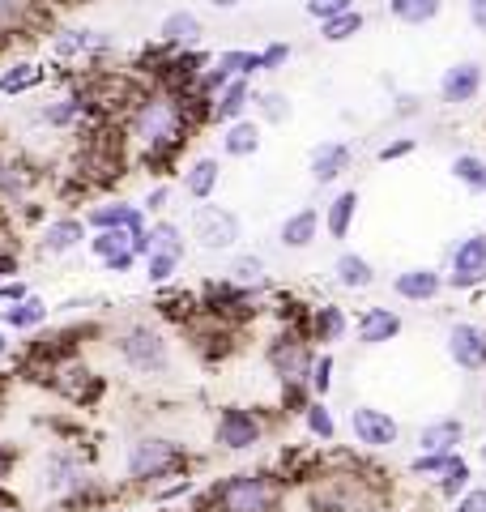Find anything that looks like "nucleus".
<instances>
[{"label": "nucleus", "mask_w": 486, "mask_h": 512, "mask_svg": "<svg viewBox=\"0 0 486 512\" xmlns=\"http://www.w3.org/2000/svg\"><path fill=\"white\" fill-rule=\"evenodd\" d=\"M214 64L218 69H226V77H252L261 73V52H252V47H231V52H222V56H214Z\"/></svg>", "instance_id": "38"}, {"label": "nucleus", "mask_w": 486, "mask_h": 512, "mask_svg": "<svg viewBox=\"0 0 486 512\" xmlns=\"http://www.w3.org/2000/svg\"><path fill=\"white\" fill-rule=\"evenodd\" d=\"M9 350H13V342H9V329L0 325V359H9Z\"/></svg>", "instance_id": "56"}, {"label": "nucleus", "mask_w": 486, "mask_h": 512, "mask_svg": "<svg viewBox=\"0 0 486 512\" xmlns=\"http://www.w3.org/2000/svg\"><path fill=\"white\" fill-rule=\"evenodd\" d=\"M47 320H52V303H47L43 295H30L22 303H13V308H5L0 325H5L9 333H39Z\"/></svg>", "instance_id": "30"}, {"label": "nucleus", "mask_w": 486, "mask_h": 512, "mask_svg": "<svg viewBox=\"0 0 486 512\" xmlns=\"http://www.w3.org/2000/svg\"><path fill=\"white\" fill-rule=\"evenodd\" d=\"M350 9H354V0H303V13H307V18H312L316 26L342 18V13H350Z\"/></svg>", "instance_id": "43"}, {"label": "nucleus", "mask_w": 486, "mask_h": 512, "mask_svg": "<svg viewBox=\"0 0 486 512\" xmlns=\"http://www.w3.org/2000/svg\"><path fill=\"white\" fill-rule=\"evenodd\" d=\"M299 423H303V431H307V436H312L316 444H333V440H337V414H333V406L324 402V397H316V402L303 410Z\"/></svg>", "instance_id": "37"}, {"label": "nucleus", "mask_w": 486, "mask_h": 512, "mask_svg": "<svg viewBox=\"0 0 486 512\" xmlns=\"http://www.w3.org/2000/svg\"><path fill=\"white\" fill-rule=\"evenodd\" d=\"M5 402H9V389H5V380H0V414H5Z\"/></svg>", "instance_id": "57"}, {"label": "nucleus", "mask_w": 486, "mask_h": 512, "mask_svg": "<svg viewBox=\"0 0 486 512\" xmlns=\"http://www.w3.org/2000/svg\"><path fill=\"white\" fill-rule=\"evenodd\" d=\"M192 239H197V248L205 252H231L239 239H243V222L231 205H218V201H201L192 205Z\"/></svg>", "instance_id": "7"}, {"label": "nucleus", "mask_w": 486, "mask_h": 512, "mask_svg": "<svg viewBox=\"0 0 486 512\" xmlns=\"http://www.w3.org/2000/svg\"><path fill=\"white\" fill-rule=\"evenodd\" d=\"M469 487H474V461H469L465 453H457V457H452V466H448L440 478H435V487H431V491H435V500L452 508Z\"/></svg>", "instance_id": "32"}, {"label": "nucleus", "mask_w": 486, "mask_h": 512, "mask_svg": "<svg viewBox=\"0 0 486 512\" xmlns=\"http://www.w3.org/2000/svg\"><path fill=\"white\" fill-rule=\"evenodd\" d=\"M167 512H171V508H167Z\"/></svg>", "instance_id": "61"}, {"label": "nucleus", "mask_w": 486, "mask_h": 512, "mask_svg": "<svg viewBox=\"0 0 486 512\" xmlns=\"http://www.w3.org/2000/svg\"><path fill=\"white\" fill-rule=\"evenodd\" d=\"M22 269V256L13 248H0V278H13Z\"/></svg>", "instance_id": "53"}, {"label": "nucleus", "mask_w": 486, "mask_h": 512, "mask_svg": "<svg viewBox=\"0 0 486 512\" xmlns=\"http://www.w3.org/2000/svg\"><path fill=\"white\" fill-rule=\"evenodd\" d=\"M444 350L457 372L482 376L486 372V325L482 320H452L444 333Z\"/></svg>", "instance_id": "13"}, {"label": "nucleus", "mask_w": 486, "mask_h": 512, "mask_svg": "<svg viewBox=\"0 0 486 512\" xmlns=\"http://www.w3.org/2000/svg\"><path fill=\"white\" fill-rule=\"evenodd\" d=\"M448 175L457 180L465 192H474V197H486V158L482 154H474V150H465V154H457L448 163Z\"/></svg>", "instance_id": "36"}, {"label": "nucleus", "mask_w": 486, "mask_h": 512, "mask_svg": "<svg viewBox=\"0 0 486 512\" xmlns=\"http://www.w3.org/2000/svg\"><path fill=\"white\" fill-rule=\"evenodd\" d=\"M218 184H222V163L214 154H201V158H192L188 163V171H184V192L192 201H214V192H218Z\"/></svg>", "instance_id": "28"}, {"label": "nucleus", "mask_w": 486, "mask_h": 512, "mask_svg": "<svg viewBox=\"0 0 486 512\" xmlns=\"http://www.w3.org/2000/svg\"><path fill=\"white\" fill-rule=\"evenodd\" d=\"M171 197H175L171 180H167V184H154V188H150V197L141 201V205H145V214H158V210H167V205H171Z\"/></svg>", "instance_id": "50"}, {"label": "nucleus", "mask_w": 486, "mask_h": 512, "mask_svg": "<svg viewBox=\"0 0 486 512\" xmlns=\"http://www.w3.org/2000/svg\"><path fill=\"white\" fill-rule=\"evenodd\" d=\"M486 86V69L478 60H457L440 73V103L444 107H469Z\"/></svg>", "instance_id": "15"}, {"label": "nucleus", "mask_w": 486, "mask_h": 512, "mask_svg": "<svg viewBox=\"0 0 486 512\" xmlns=\"http://www.w3.org/2000/svg\"><path fill=\"white\" fill-rule=\"evenodd\" d=\"M354 320L346 316L342 303H312V312H307V338H312L316 350H333L337 342L350 333Z\"/></svg>", "instance_id": "21"}, {"label": "nucleus", "mask_w": 486, "mask_h": 512, "mask_svg": "<svg viewBox=\"0 0 486 512\" xmlns=\"http://www.w3.org/2000/svg\"><path fill=\"white\" fill-rule=\"evenodd\" d=\"M86 244H90V222L77 218V214H60L39 231V252L43 256H73Z\"/></svg>", "instance_id": "19"}, {"label": "nucleus", "mask_w": 486, "mask_h": 512, "mask_svg": "<svg viewBox=\"0 0 486 512\" xmlns=\"http://www.w3.org/2000/svg\"><path fill=\"white\" fill-rule=\"evenodd\" d=\"M197 124H214V99L180 94V90H167V86H150V90L137 94L133 107H128L124 137H128V146H133L137 163L167 171L175 158L184 154Z\"/></svg>", "instance_id": "1"}, {"label": "nucleus", "mask_w": 486, "mask_h": 512, "mask_svg": "<svg viewBox=\"0 0 486 512\" xmlns=\"http://www.w3.org/2000/svg\"><path fill=\"white\" fill-rule=\"evenodd\" d=\"M269 431H273V423L261 410L222 406L218 419H214V444L222 448V453H252V448H261L269 440Z\"/></svg>", "instance_id": "6"}, {"label": "nucleus", "mask_w": 486, "mask_h": 512, "mask_svg": "<svg viewBox=\"0 0 486 512\" xmlns=\"http://www.w3.org/2000/svg\"><path fill=\"white\" fill-rule=\"evenodd\" d=\"M448 291V274L435 265H410L393 278V295L401 303H435Z\"/></svg>", "instance_id": "16"}, {"label": "nucleus", "mask_w": 486, "mask_h": 512, "mask_svg": "<svg viewBox=\"0 0 486 512\" xmlns=\"http://www.w3.org/2000/svg\"><path fill=\"white\" fill-rule=\"evenodd\" d=\"M418 150V137H393V141H384V146L376 150L380 163H401V158H410Z\"/></svg>", "instance_id": "46"}, {"label": "nucleus", "mask_w": 486, "mask_h": 512, "mask_svg": "<svg viewBox=\"0 0 486 512\" xmlns=\"http://www.w3.org/2000/svg\"><path fill=\"white\" fill-rule=\"evenodd\" d=\"M452 457L457 453H414L410 466H405V474L418 478V483H427V487H435V478L452 466Z\"/></svg>", "instance_id": "39"}, {"label": "nucleus", "mask_w": 486, "mask_h": 512, "mask_svg": "<svg viewBox=\"0 0 486 512\" xmlns=\"http://www.w3.org/2000/svg\"><path fill=\"white\" fill-rule=\"evenodd\" d=\"M39 0H0V30H18L22 22H30Z\"/></svg>", "instance_id": "44"}, {"label": "nucleus", "mask_w": 486, "mask_h": 512, "mask_svg": "<svg viewBox=\"0 0 486 512\" xmlns=\"http://www.w3.org/2000/svg\"><path fill=\"white\" fill-rule=\"evenodd\" d=\"M107 346H111V355L137 376H162L171 367V342L154 320H124L107 338Z\"/></svg>", "instance_id": "4"}, {"label": "nucleus", "mask_w": 486, "mask_h": 512, "mask_svg": "<svg viewBox=\"0 0 486 512\" xmlns=\"http://www.w3.org/2000/svg\"><path fill=\"white\" fill-rule=\"evenodd\" d=\"M401 329H405L401 312L397 308H380V303H371V308H363L359 316H354V342L367 346V350L397 342Z\"/></svg>", "instance_id": "17"}, {"label": "nucleus", "mask_w": 486, "mask_h": 512, "mask_svg": "<svg viewBox=\"0 0 486 512\" xmlns=\"http://www.w3.org/2000/svg\"><path fill=\"white\" fill-rule=\"evenodd\" d=\"M188 495H197V478H175V483L154 487L158 504H180V500H188Z\"/></svg>", "instance_id": "45"}, {"label": "nucleus", "mask_w": 486, "mask_h": 512, "mask_svg": "<svg viewBox=\"0 0 486 512\" xmlns=\"http://www.w3.org/2000/svg\"><path fill=\"white\" fill-rule=\"evenodd\" d=\"M350 167H354V146L342 137L316 141L312 154H307V175H312V184H320V188H333Z\"/></svg>", "instance_id": "14"}, {"label": "nucleus", "mask_w": 486, "mask_h": 512, "mask_svg": "<svg viewBox=\"0 0 486 512\" xmlns=\"http://www.w3.org/2000/svg\"><path fill=\"white\" fill-rule=\"evenodd\" d=\"M290 483L278 470H235L192 495V512H286Z\"/></svg>", "instance_id": "2"}, {"label": "nucleus", "mask_w": 486, "mask_h": 512, "mask_svg": "<svg viewBox=\"0 0 486 512\" xmlns=\"http://www.w3.org/2000/svg\"><path fill=\"white\" fill-rule=\"evenodd\" d=\"M333 282L342 286V291H350V295L371 291V286H376V265H371L363 252H337V261H333Z\"/></svg>", "instance_id": "26"}, {"label": "nucleus", "mask_w": 486, "mask_h": 512, "mask_svg": "<svg viewBox=\"0 0 486 512\" xmlns=\"http://www.w3.org/2000/svg\"><path fill=\"white\" fill-rule=\"evenodd\" d=\"M252 107H256V116H261V124H286V120H290V111H295L282 90L256 94V103H252Z\"/></svg>", "instance_id": "41"}, {"label": "nucleus", "mask_w": 486, "mask_h": 512, "mask_svg": "<svg viewBox=\"0 0 486 512\" xmlns=\"http://www.w3.org/2000/svg\"><path fill=\"white\" fill-rule=\"evenodd\" d=\"M0 512H9V508H5V504H0Z\"/></svg>", "instance_id": "60"}, {"label": "nucleus", "mask_w": 486, "mask_h": 512, "mask_svg": "<svg viewBox=\"0 0 486 512\" xmlns=\"http://www.w3.org/2000/svg\"><path fill=\"white\" fill-rule=\"evenodd\" d=\"M192 453L171 436H137L124 448V478L133 487H162L167 478H188Z\"/></svg>", "instance_id": "3"}, {"label": "nucleus", "mask_w": 486, "mask_h": 512, "mask_svg": "<svg viewBox=\"0 0 486 512\" xmlns=\"http://www.w3.org/2000/svg\"><path fill=\"white\" fill-rule=\"evenodd\" d=\"M316 355L320 350L307 338V329H295V325H278V333H273L265 346V363H269V372L278 376V389H295V384L312 380ZM307 389H312V384H307Z\"/></svg>", "instance_id": "5"}, {"label": "nucleus", "mask_w": 486, "mask_h": 512, "mask_svg": "<svg viewBox=\"0 0 486 512\" xmlns=\"http://www.w3.org/2000/svg\"><path fill=\"white\" fill-rule=\"evenodd\" d=\"M154 252L150 261H145V282L150 286H171L175 274H180L184 265V252H188V239L184 231L175 227V222H154Z\"/></svg>", "instance_id": "11"}, {"label": "nucleus", "mask_w": 486, "mask_h": 512, "mask_svg": "<svg viewBox=\"0 0 486 512\" xmlns=\"http://www.w3.org/2000/svg\"><path fill=\"white\" fill-rule=\"evenodd\" d=\"M201 35H205V22L192 9H171L167 18H162V26H158V43H167L171 52H188V47H197Z\"/></svg>", "instance_id": "25"}, {"label": "nucleus", "mask_w": 486, "mask_h": 512, "mask_svg": "<svg viewBox=\"0 0 486 512\" xmlns=\"http://www.w3.org/2000/svg\"><path fill=\"white\" fill-rule=\"evenodd\" d=\"M290 43H269V47H261V73H282L286 64H290Z\"/></svg>", "instance_id": "47"}, {"label": "nucleus", "mask_w": 486, "mask_h": 512, "mask_svg": "<svg viewBox=\"0 0 486 512\" xmlns=\"http://www.w3.org/2000/svg\"><path fill=\"white\" fill-rule=\"evenodd\" d=\"M56 56L60 60H99L107 47H111V39H107V30H90V26H69V30H60L56 35Z\"/></svg>", "instance_id": "24"}, {"label": "nucleus", "mask_w": 486, "mask_h": 512, "mask_svg": "<svg viewBox=\"0 0 486 512\" xmlns=\"http://www.w3.org/2000/svg\"><path fill=\"white\" fill-rule=\"evenodd\" d=\"M363 26H367V18H363L359 9H350V13H342V18L324 22V26H320V39H324V43H350L354 35H363Z\"/></svg>", "instance_id": "40"}, {"label": "nucleus", "mask_w": 486, "mask_h": 512, "mask_svg": "<svg viewBox=\"0 0 486 512\" xmlns=\"http://www.w3.org/2000/svg\"><path fill=\"white\" fill-rule=\"evenodd\" d=\"M444 13V0H388V18L397 26H431Z\"/></svg>", "instance_id": "35"}, {"label": "nucleus", "mask_w": 486, "mask_h": 512, "mask_svg": "<svg viewBox=\"0 0 486 512\" xmlns=\"http://www.w3.org/2000/svg\"><path fill=\"white\" fill-rule=\"evenodd\" d=\"M43 77L47 69L35 60H18V64H9L5 73H0V99H18V94H30L35 86H43Z\"/></svg>", "instance_id": "33"}, {"label": "nucleus", "mask_w": 486, "mask_h": 512, "mask_svg": "<svg viewBox=\"0 0 486 512\" xmlns=\"http://www.w3.org/2000/svg\"><path fill=\"white\" fill-rule=\"evenodd\" d=\"M478 466H482V470H486V440H482V444H478Z\"/></svg>", "instance_id": "58"}, {"label": "nucleus", "mask_w": 486, "mask_h": 512, "mask_svg": "<svg viewBox=\"0 0 486 512\" xmlns=\"http://www.w3.org/2000/svg\"><path fill=\"white\" fill-rule=\"evenodd\" d=\"M226 278L239 286H252V291H269V265L261 252H235L231 265H226Z\"/></svg>", "instance_id": "34"}, {"label": "nucleus", "mask_w": 486, "mask_h": 512, "mask_svg": "<svg viewBox=\"0 0 486 512\" xmlns=\"http://www.w3.org/2000/svg\"><path fill=\"white\" fill-rule=\"evenodd\" d=\"M205 5H209V9H222V13H226V9H239L243 0H205Z\"/></svg>", "instance_id": "55"}, {"label": "nucleus", "mask_w": 486, "mask_h": 512, "mask_svg": "<svg viewBox=\"0 0 486 512\" xmlns=\"http://www.w3.org/2000/svg\"><path fill=\"white\" fill-rule=\"evenodd\" d=\"M448 291H478L486 286V231H469L448 248Z\"/></svg>", "instance_id": "9"}, {"label": "nucleus", "mask_w": 486, "mask_h": 512, "mask_svg": "<svg viewBox=\"0 0 486 512\" xmlns=\"http://www.w3.org/2000/svg\"><path fill=\"white\" fill-rule=\"evenodd\" d=\"M261 141H265V124L252 120V116H243V120L222 128V154L226 158H252L256 150H261Z\"/></svg>", "instance_id": "29"}, {"label": "nucleus", "mask_w": 486, "mask_h": 512, "mask_svg": "<svg viewBox=\"0 0 486 512\" xmlns=\"http://www.w3.org/2000/svg\"><path fill=\"white\" fill-rule=\"evenodd\" d=\"M256 103V90H252V82L248 77H235L231 86H226L218 99H214V124H235V120H243L248 116V107Z\"/></svg>", "instance_id": "31"}, {"label": "nucleus", "mask_w": 486, "mask_h": 512, "mask_svg": "<svg viewBox=\"0 0 486 512\" xmlns=\"http://www.w3.org/2000/svg\"><path fill=\"white\" fill-rule=\"evenodd\" d=\"M469 436V427L461 414H440V419H431L418 427V436H414V448L418 453H461V444Z\"/></svg>", "instance_id": "22"}, {"label": "nucleus", "mask_w": 486, "mask_h": 512, "mask_svg": "<svg viewBox=\"0 0 486 512\" xmlns=\"http://www.w3.org/2000/svg\"><path fill=\"white\" fill-rule=\"evenodd\" d=\"M346 427H350V440L359 444L363 453H388V448L401 440V423L393 414L380 410V406H367V402L350 410Z\"/></svg>", "instance_id": "12"}, {"label": "nucleus", "mask_w": 486, "mask_h": 512, "mask_svg": "<svg viewBox=\"0 0 486 512\" xmlns=\"http://www.w3.org/2000/svg\"><path fill=\"white\" fill-rule=\"evenodd\" d=\"M324 231V210H316V205H299L295 214H286L282 218V227H278V244L286 252H303V248H312L316 239Z\"/></svg>", "instance_id": "23"}, {"label": "nucleus", "mask_w": 486, "mask_h": 512, "mask_svg": "<svg viewBox=\"0 0 486 512\" xmlns=\"http://www.w3.org/2000/svg\"><path fill=\"white\" fill-rule=\"evenodd\" d=\"M35 291H30V282H0V308H13V303H22V299H30Z\"/></svg>", "instance_id": "49"}, {"label": "nucleus", "mask_w": 486, "mask_h": 512, "mask_svg": "<svg viewBox=\"0 0 486 512\" xmlns=\"http://www.w3.org/2000/svg\"><path fill=\"white\" fill-rule=\"evenodd\" d=\"M397 116H418V111H423V107H418V94H397Z\"/></svg>", "instance_id": "54"}, {"label": "nucleus", "mask_w": 486, "mask_h": 512, "mask_svg": "<svg viewBox=\"0 0 486 512\" xmlns=\"http://www.w3.org/2000/svg\"><path fill=\"white\" fill-rule=\"evenodd\" d=\"M43 384H47L52 393H60L69 406H94V402H99V397L107 393L103 376H99V372H90V367L81 363L77 355H73V359H64V363H56L52 372L43 376Z\"/></svg>", "instance_id": "10"}, {"label": "nucleus", "mask_w": 486, "mask_h": 512, "mask_svg": "<svg viewBox=\"0 0 486 512\" xmlns=\"http://www.w3.org/2000/svg\"><path fill=\"white\" fill-rule=\"evenodd\" d=\"M39 483H43V491L52 495V500H60V504H77L81 495L94 487L90 478H86V461H81L73 448H52V453L43 457Z\"/></svg>", "instance_id": "8"}, {"label": "nucleus", "mask_w": 486, "mask_h": 512, "mask_svg": "<svg viewBox=\"0 0 486 512\" xmlns=\"http://www.w3.org/2000/svg\"><path fill=\"white\" fill-rule=\"evenodd\" d=\"M18 461H22V453L13 444H0V491L9 487V478H13V470H18Z\"/></svg>", "instance_id": "51"}, {"label": "nucleus", "mask_w": 486, "mask_h": 512, "mask_svg": "<svg viewBox=\"0 0 486 512\" xmlns=\"http://www.w3.org/2000/svg\"><path fill=\"white\" fill-rule=\"evenodd\" d=\"M465 13H469V26L486 35V0H465Z\"/></svg>", "instance_id": "52"}, {"label": "nucleus", "mask_w": 486, "mask_h": 512, "mask_svg": "<svg viewBox=\"0 0 486 512\" xmlns=\"http://www.w3.org/2000/svg\"><path fill=\"white\" fill-rule=\"evenodd\" d=\"M337 372V359H333V350H320V355H316V367H312V380H307V384H312V397H329L333 393V376Z\"/></svg>", "instance_id": "42"}, {"label": "nucleus", "mask_w": 486, "mask_h": 512, "mask_svg": "<svg viewBox=\"0 0 486 512\" xmlns=\"http://www.w3.org/2000/svg\"><path fill=\"white\" fill-rule=\"evenodd\" d=\"M0 218H5V201H0Z\"/></svg>", "instance_id": "59"}, {"label": "nucleus", "mask_w": 486, "mask_h": 512, "mask_svg": "<svg viewBox=\"0 0 486 512\" xmlns=\"http://www.w3.org/2000/svg\"><path fill=\"white\" fill-rule=\"evenodd\" d=\"M354 218H359V192L354 188L333 192V201L324 205V235L342 244V239H350V231H354Z\"/></svg>", "instance_id": "27"}, {"label": "nucleus", "mask_w": 486, "mask_h": 512, "mask_svg": "<svg viewBox=\"0 0 486 512\" xmlns=\"http://www.w3.org/2000/svg\"><path fill=\"white\" fill-rule=\"evenodd\" d=\"M452 512H486V483H474L457 504H452Z\"/></svg>", "instance_id": "48"}, {"label": "nucleus", "mask_w": 486, "mask_h": 512, "mask_svg": "<svg viewBox=\"0 0 486 512\" xmlns=\"http://www.w3.org/2000/svg\"><path fill=\"white\" fill-rule=\"evenodd\" d=\"M90 231H150V214L145 205H133V201H103V205H90Z\"/></svg>", "instance_id": "20"}, {"label": "nucleus", "mask_w": 486, "mask_h": 512, "mask_svg": "<svg viewBox=\"0 0 486 512\" xmlns=\"http://www.w3.org/2000/svg\"><path fill=\"white\" fill-rule=\"evenodd\" d=\"M86 248L107 274H128V269L141 261L137 248H133V231H90Z\"/></svg>", "instance_id": "18"}]
</instances>
